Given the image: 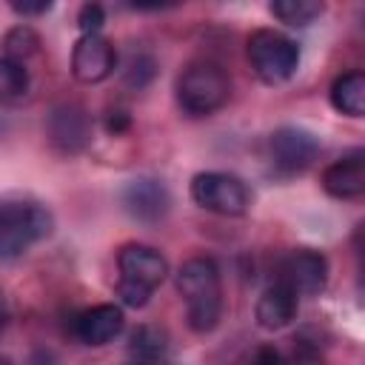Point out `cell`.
I'll use <instances>...</instances> for the list:
<instances>
[{
    "label": "cell",
    "mask_w": 365,
    "mask_h": 365,
    "mask_svg": "<svg viewBox=\"0 0 365 365\" xmlns=\"http://www.w3.org/2000/svg\"><path fill=\"white\" fill-rule=\"evenodd\" d=\"M177 291L185 302L188 328L197 334H208L217 328L222 314V285L214 259L191 257L177 271Z\"/></svg>",
    "instance_id": "obj_1"
},
{
    "label": "cell",
    "mask_w": 365,
    "mask_h": 365,
    "mask_svg": "<svg viewBox=\"0 0 365 365\" xmlns=\"http://www.w3.org/2000/svg\"><path fill=\"white\" fill-rule=\"evenodd\" d=\"M117 268H120L117 297L128 308H143L148 302V297L154 294V288L168 274L165 257L157 248L140 245V242H131V245H123L120 248Z\"/></svg>",
    "instance_id": "obj_2"
},
{
    "label": "cell",
    "mask_w": 365,
    "mask_h": 365,
    "mask_svg": "<svg viewBox=\"0 0 365 365\" xmlns=\"http://www.w3.org/2000/svg\"><path fill=\"white\" fill-rule=\"evenodd\" d=\"M231 94V80L222 66L211 60H197L177 77V103L188 117H208L225 106Z\"/></svg>",
    "instance_id": "obj_3"
},
{
    "label": "cell",
    "mask_w": 365,
    "mask_h": 365,
    "mask_svg": "<svg viewBox=\"0 0 365 365\" xmlns=\"http://www.w3.org/2000/svg\"><path fill=\"white\" fill-rule=\"evenodd\" d=\"M51 214L29 200H0V259L26 254L51 234Z\"/></svg>",
    "instance_id": "obj_4"
},
{
    "label": "cell",
    "mask_w": 365,
    "mask_h": 365,
    "mask_svg": "<svg viewBox=\"0 0 365 365\" xmlns=\"http://www.w3.org/2000/svg\"><path fill=\"white\" fill-rule=\"evenodd\" d=\"M248 60H251L254 74L262 83L277 86V83H285L297 71V66H299V46L291 37H285L282 31L257 29L248 37Z\"/></svg>",
    "instance_id": "obj_5"
},
{
    "label": "cell",
    "mask_w": 365,
    "mask_h": 365,
    "mask_svg": "<svg viewBox=\"0 0 365 365\" xmlns=\"http://www.w3.org/2000/svg\"><path fill=\"white\" fill-rule=\"evenodd\" d=\"M191 200L214 214L222 217H240L248 211V188L240 177L225 171H202L191 180Z\"/></svg>",
    "instance_id": "obj_6"
},
{
    "label": "cell",
    "mask_w": 365,
    "mask_h": 365,
    "mask_svg": "<svg viewBox=\"0 0 365 365\" xmlns=\"http://www.w3.org/2000/svg\"><path fill=\"white\" fill-rule=\"evenodd\" d=\"M268 151H271V163L285 171V174H297L302 168H308L317 154H319V140L299 125H282L271 134L268 140Z\"/></svg>",
    "instance_id": "obj_7"
},
{
    "label": "cell",
    "mask_w": 365,
    "mask_h": 365,
    "mask_svg": "<svg viewBox=\"0 0 365 365\" xmlns=\"http://www.w3.org/2000/svg\"><path fill=\"white\" fill-rule=\"evenodd\" d=\"M279 279L297 294V297H317L328 282V262L319 251L297 248L282 259Z\"/></svg>",
    "instance_id": "obj_8"
},
{
    "label": "cell",
    "mask_w": 365,
    "mask_h": 365,
    "mask_svg": "<svg viewBox=\"0 0 365 365\" xmlns=\"http://www.w3.org/2000/svg\"><path fill=\"white\" fill-rule=\"evenodd\" d=\"M117 66L114 43L103 34H83L71 51V74L80 83H100L106 80Z\"/></svg>",
    "instance_id": "obj_9"
},
{
    "label": "cell",
    "mask_w": 365,
    "mask_h": 365,
    "mask_svg": "<svg viewBox=\"0 0 365 365\" xmlns=\"http://www.w3.org/2000/svg\"><path fill=\"white\" fill-rule=\"evenodd\" d=\"M120 200H123V208L140 222H157L171 208L168 188L160 180H151V177H137V180L125 182Z\"/></svg>",
    "instance_id": "obj_10"
},
{
    "label": "cell",
    "mask_w": 365,
    "mask_h": 365,
    "mask_svg": "<svg viewBox=\"0 0 365 365\" xmlns=\"http://www.w3.org/2000/svg\"><path fill=\"white\" fill-rule=\"evenodd\" d=\"M48 140L63 154L83 151L88 145V140H91V120H88V114L80 106H74V103L57 106L51 111V117H48Z\"/></svg>",
    "instance_id": "obj_11"
},
{
    "label": "cell",
    "mask_w": 365,
    "mask_h": 365,
    "mask_svg": "<svg viewBox=\"0 0 365 365\" xmlns=\"http://www.w3.org/2000/svg\"><path fill=\"white\" fill-rule=\"evenodd\" d=\"M322 188L336 200H356L365 194V154L356 148L322 171Z\"/></svg>",
    "instance_id": "obj_12"
},
{
    "label": "cell",
    "mask_w": 365,
    "mask_h": 365,
    "mask_svg": "<svg viewBox=\"0 0 365 365\" xmlns=\"http://www.w3.org/2000/svg\"><path fill=\"white\" fill-rule=\"evenodd\" d=\"M123 325H125L123 308L111 305V302H103V305H94V308H88V311H83L77 317L74 334L86 345H106L114 336H120Z\"/></svg>",
    "instance_id": "obj_13"
},
{
    "label": "cell",
    "mask_w": 365,
    "mask_h": 365,
    "mask_svg": "<svg viewBox=\"0 0 365 365\" xmlns=\"http://www.w3.org/2000/svg\"><path fill=\"white\" fill-rule=\"evenodd\" d=\"M297 294L282 282V279H274L257 299V322L259 328L265 331H279L285 328L294 317H297Z\"/></svg>",
    "instance_id": "obj_14"
},
{
    "label": "cell",
    "mask_w": 365,
    "mask_h": 365,
    "mask_svg": "<svg viewBox=\"0 0 365 365\" xmlns=\"http://www.w3.org/2000/svg\"><path fill=\"white\" fill-rule=\"evenodd\" d=\"M168 354V336L157 325H140L128 342V362L131 365H163Z\"/></svg>",
    "instance_id": "obj_15"
},
{
    "label": "cell",
    "mask_w": 365,
    "mask_h": 365,
    "mask_svg": "<svg viewBox=\"0 0 365 365\" xmlns=\"http://www.w3.org/2000/svg\"><path fill=\"white\" fill-rule=\"evenodd\" d=\"M331 106L348 117H362L365 114V74L348 71L336 77L331 86Z\"/></svg>",
    "instance_id": "obj_16"
},
{
    "label": "cell",
    "mask_w": 365,
    "mask_h": 365,
    "mask_svg": "<svg viewBox=\"0 0 365 365\" xmlns=\"http://www.w3.org/2000/svg\"><path fill=\"white\" fill-rule=\"evenodd\" d=\"M29 91V71L26 63L0 57V103H17Z\"/></svg>",
    "instance_id": "obj_17"
},
{
    "label": "cell",
    "mask_w": 365,
    "mask_h": 365,
    "mask_svg": "<svg viewBox=\"0 0 365 365\" xmlns=\"http://www.w3.org/2000/svg\"><path fill=\"white\" fill-rule=\"evenodd\" d=\"M268 9L285 26H308L325 11V6L317 3V0H277Z\"/></svg>",
    "instance_id": "obj_18"
},
{
    "label": "cell",
    "mask_w": 365,
    "mask_h": 365,
    "mask_svg": "<svg viewBox=\"0 0 365 365\" xmlns=\"http://www.w3.org/2000/svg\"><path fill=\"white\" fill-rule=\"evenodd\" d=\"M3 46H6L3 57H11V60H20V63H23L29 54H34V51H37L40 37H37L29 26H17V29H11V31L6 34Z\"/></svg>",
    "instance_id": "obj_19"
},
{
    "label": "cell",
    "mask_w": 365,
    "mask_h": 365,
    "mask_svg": "<svg viewBox=\"0 0 365 365\" xmlns=\"http://www.w3.org/2000/svg\"><path fill=\"white\" fill-rule=\"evenodd\" d=\"M154 77V60L148 54H131L125 66V83L134 88H143Z\"/></svg>",
    "instance_id": "obj_20"
},
{
    "label": "cell",
    "mask_w": 365,
    "mask_h": 365,
    "mask_svg": "<svg viewBox=\"0 0 365 365\" xmlns=\"http://www.w3.org/2000/svg\"><path fill=\"white\" fill-rule=\"evenodd\" d=\"M103 23H106V11L97 3H86L80 9V14H77V26H80L83 34H100Z\"/></svg>",
    "instance_id": "obj_21"
},
{
    "label": "cell",
    "mask_w": 365,
    "mask_h": 365,
    "mask_svg": "<svg viewBox=\"0 0 365 365\" xmlns=\"http://www.w3.org/2000/svg\"><path fill=\"white\" fill-rule=\"evenodd\" d=\"M288 365H322V356H319V351H317L311 342L299 339V342L294 345V356H291Z\"/></svg>",
    "instance_id": "obj_22"
},
{
    "label": "cell",
    "mask_w": 365,
    "mask_h": 365,
    "mask_svg": "<svg viewBox=\"0 0 365 365\" xmlns=\"http://www.w3.org/2000/svg\"><path fill=\"white\" fill-rule=\"evenodd\" d=\"M251 365H288V362L282 359V354H279L277 348H271V345H265V348H259V351L254 354V359H251Z\"/></svg>",
    "instance_id": "obj_23"
},
{
    "label": "cell",
    "mask_w": 365,
    "mask_h": 365,
    "mask_svg": "<svg viewBox=\"0 0 365 365\" xmlns=\"http://www.w3.org/2000/svg\"><path fill=\"white\" fill-rule=\"evenodd\" d=\"M11 9L17 11V14H46L48 9H51V3L48 0H40V3H11Z\"/></svg>",
    "instance_id": "obj_24"
},
{
    "label": "cell",
    "mask_w": 365,
    "mask_h": 365,
    "mask_svg": "<svg viewBox=\"0 0 365 365\" xmlns=\"http://www.w3.org/2000/svg\"><path fill=\"white\" fill-rule=\"evenodd\" d=\"M123 128H128V114H123V111H117V117H108V131H123Z\"/></svg>",
    "instance_id": "obj_25"
},
{
    "label": "cell",
    "mask_w": 365,
    "mask_h": 365,
    "mask_svg": "<svg viewBox=\"0 0 365 365\" xmlns=\"http://www.w3.org/2000/svg\"><path fill=\"white\" fill-rule=\"evenodd\" d=\"M3 322H6V305H3V299H0V328H3Z\"/></svg>",
    "instance_id": "obj_26"
}]
</instances>
